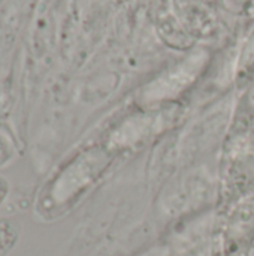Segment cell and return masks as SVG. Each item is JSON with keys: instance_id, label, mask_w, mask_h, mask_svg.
Instances as JSON below:
<instances>
[{"instance_id": "obj_1", "label": "cell", "mask_w": 254, "mask_h": 256, "mask_svg": "<svg viewBox=\"0 0 254 256\" xmlns=\"http://www.w3.org/2000/svg\"><path fill=\"white\" fill-rule=\"evenodd\" d=\"M19 226L9 219H0V256H6L18 243Z\"/></svg>"}, {"instance_id": "obj_2", "label": "cell", "mask_w": 254, "mask_h": 256, "mask_svg": "<svg viewBox=\"0 0 254 256\" xmlns=\"http://www.w3.org/2000/svg\"><path fill=\"white\" fill-rule=\"evenodd\" d=\"M7 194H9V183L3 177H0V206L6 200Z\"/></svg>"}]
</instances>
